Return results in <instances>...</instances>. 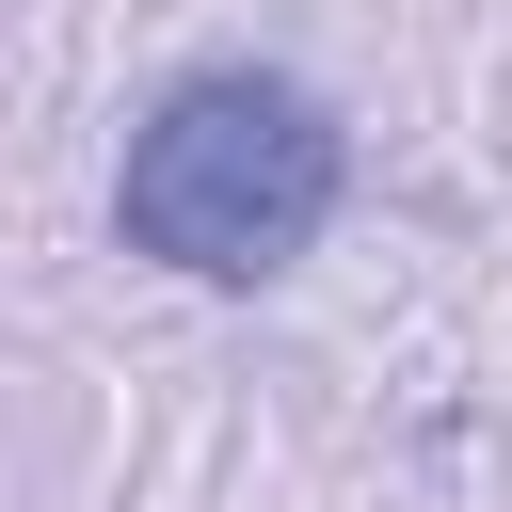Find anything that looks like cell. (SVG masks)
I'll list each match as a JSON object with an SVG mask.
<instances>
[{
    "instance_id": "6da1fadb",
    "label": "cell",
    "mask_w": 512,
    "mask_h": 512,
    "mask_svg": "<svg viewBox=\"0 0 512 512\" xmlns=\"http://www.w3.org/2000/svg\"><path fill=\"white\" fill-rule=\"evenodd\" d=\"M336 192H352V128L304 80H272V64H192L112 160L128 256H160L192 288H272L336 224Z\"/></svg>"
}]
</instances>
